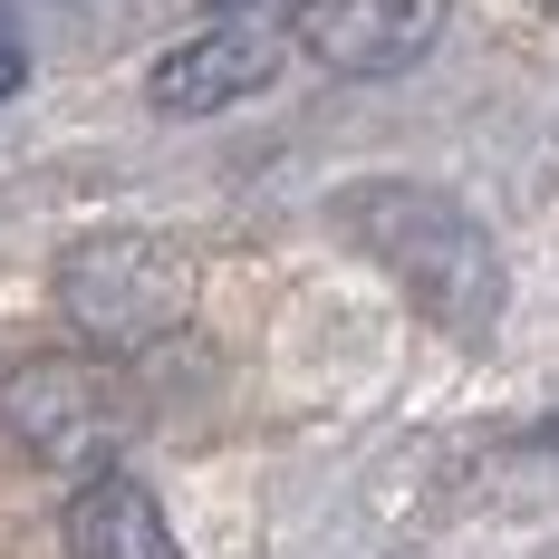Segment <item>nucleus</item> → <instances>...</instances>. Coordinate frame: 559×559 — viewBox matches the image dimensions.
I'll use <instances>...</instances> for the list:
<instances>
[{
  "mask_svg": "<svg viewBox=\"0 0 559 559\" xmlns=\"http://www.w3.org/2000/svg\"><path fill=\"white\" fill-rule=\"evenodd\" d=\"M337 231H347L435 329L483 337L502 319V251H492V231L473 223L453 193L405 183V174H377V183H347V193H337Z\"/></svg>",
  "mask_w": 559,
  "mask_h": 559,
  "instance_id": "f257e3e1",
  "label": "nucleus"
},
{
  "mask_svg": "<svg viewBox=\"0 0 559 559\" xmlns=\"http://www.w3.org/2000/svg\"><path fill=\"white\" fill-rule=\"evenodd\" d=\"M58 309L97 347H155L193 319V261L165 231H87L58 251Z\"/></svg>",
  "mask_w": 559,
  "mask_h": 559,
  "instance_id": "f03ea898",
  "label": "nucleus"
},
{
  "mask_svg": "<svg viewBox=\"0 0 559 559\" xmlns=\"http://www.w3.org/2000/svg\"><path fill=\"white\" fill-rule=\"evenodd\" d=\"M0 425H10L20 453L68 463V473L97 483V463H107L116 435H126V395H116V377L87 347H39V357H20V367L0 377Z\"/></svg>",
  "mask_w": 559,
  "mask_h": 559,
  "instance_id": "7ed1b4c3",
  "label": "nucleus"
},
{
  "mask_svg": "<svg viewBox=\"0 0 559 559\" xmlns=\"http://www.w3.org/2000/svg\"><path fill=\"white\" fill-rule=\"evenodd\" d=\"M289 29L337 78H395L444 39V0H299Z\"/></svg>",
  "mask_w": 559,
  "mask_h": 559,
  "instance_id": "20e7f679",
  "label": "nucleus"
},
{
  "mask_svg": "<svg viewBox=\"0 0 559 559\" xmlns=\"http://www.w3.org/2000/svg\"><path fill=\"white\" fill-rule=\"evenodd\" d=\"M271 39L251 29V20H213L203 39H183V49L155 58V78H145V97L165 116H213V107H241L251 87H271Z\"/></svg>",
  "mask_w": 559,
  "mask_h": 559,
  "instance_id": "39448f33",
  "label": "nucleus"
},
{
  "mask_svg": "<svg viewBox=\"0 0 559 559\" xmlns=\"http://www.w3.org/2000/svg\"><path fill=\"white\" fill-rule=\"evenodd\" d=\"M68 559H174L165 502L135 473H97L68 492Z\"/></svg>",
  "mask_w": 559,
  "mask_h": 559,
  "instance_id": "423d86ee",
  "label": "nucleus"
},
{
  "mask_svg": "<svg viewBox=\"0 0 559 559\" xmlns=\"http://www.w3.org/2000/svg\"><path fill=\"white\" fill-rule=\"evenodd\" d=\"M20 78H29V39H20L10 10H0V97H20Z\"/></svg>",
  "mask_w": 559,
  "mask_h": 559,
  "instance_id": "0eeeda50",
  "label": "nucleus"
}]
</instances>
